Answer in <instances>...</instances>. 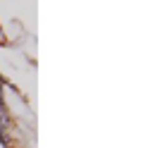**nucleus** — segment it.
<instances>
[]
</instances>
